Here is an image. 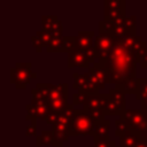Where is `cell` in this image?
<instances>
[{
  "label": "cell",
  "mask_w": 147,
  "mask_h": 147,
  "mask_svg": "<svg viewBox=\"0 0 147 147\" xmlns=\"http://www.w3.org/2000/svg\"><path fill=\"white\" fill-rule=\"evenodd\" d=\"M145 51V42L134 32L127 33L125 38L115 36V44L110 55L102 63H96V65L103 68L108 72L110 82L119 86L134 78L136 63L141 61Z\"/></svg>",
  "instance_id": "obj_1"
},
{
  "label": "cell",
  "mask_w": 147,
  "mask_h": 147,
  "mask_svg": "<svg viewBox=\"0 0 147 147\" xmlns=\"http://www.w3.org/2000/svg\"><path fill=\"white\" fill-rule=\"evenodd\" d=\"M75 77V88H78L80 92L84 93H96L99 90L105 87V84L107 82H110L108 72L99 67L94 65L93 69H90V71L86 75H74Z\"/></svg>",
  "instance_id": "obj_2"
},
{
  "label": "cell",
  "mask_w": 147,
  "mask_h": 147,
  "mask_svg": "<svg viewBox=\"0 0 147 147\" xmlns=\"http://www.w3.org/2000/svg\"><path fill=\"white\" fill-rule=\"evenodd\" d=\"M67 85H46L47 102L51 109V114L62 113L67 106Z\"/></svg>",
  "instance_id": "obj_3"
},
{
  "label": "cell",
  "mask_w": 147,
  "mask_h": 147,
  "mask_svg": "<svg viewBox=\"0 0 147 147\" xmlns=\"http://www.w3.org/2000/svg\"><path fill=\"white\" fill-rule=\"evenodd\" d=\"M96 122L90 117L84 110H75L71 123L69 126L70 136H78V134H87L94 132Z\"/></svg>",
  "instance_id": "obj_4"
},
{
  "label": "cell",
  "mask_w": 147,
  "mask_h": 147,
  "mask_svg": "<svg viewBox=\"0 0 147 147\" xmlns=\"http://www.w3.org/2000/svg\"><path fill=\"white\" fill-rule=\"evenodd\" d=\"M102 107L105 114H124V94L119 88H113L109 94H102Z\"/></svg>",
  "instance_id": "obj_5"
},
{
  "label": "cell",
  "mask_w": 147,
  "mask_h": 147,
  "mask_svg": "<svg viewBox=\"0 0 147 147\" xmlns=\"http://www.w3.org/2000/svg\"><path fill=\"white\" fill-rule=\"evenodd\" d=\"M122 121L125 123L129 130H132L136 133L139 132L140 137L147 136V117L144 114V111L137 113L127 110L122 115Z\"/></svg>",
  "instance_id": "obj_6"
},
{
  "label": "cell",
  "mask_w": 147,
  "mask_h": 147,
  "mask_svg": "<svg viewBox=\"0 0 147 147\" xmlns=\"http://www.w3.org/2000/svg\"><path fill=\"white\" fill-rule=\"evenodd\" d=\"M115 44V34L111 32H102L96 37L94 44V54L99 59L100 63L108 59ZM99 63V64H100Z\"/></svg>",
  "instance_id": "obj_7"
},
{
  "label": "cell",
  "mask_w": 147,
  "mask_h": 147,
  "mask_svg": "<svg viewBox=\"0 0 147 147\" xmlns=\"http://www.w3.org/2000/svg\"><path fill=\"white\" fill-rule=\"evenodd\" d=\"M10 80L18 88H24L26 84L30 83V79L34 77L31 71L30 63H17L15 68L10 70Z\"/></svg>",
  "instance_id": "obj_8"
},
{
  "label": "cell",
  "mask_w": 147,
  "mask_h": 147,
  "mask_svg": "<svg viewBox=\"0 0 147 147\" xmlns=\"http://www.w3.org/2000/svg\"><path fill=\"white\" fill-rule=\"evenodd\" d=\"M95 57L94 51H84L74 48L69 52V68L71 67H88Z\"/></svg>",
  "instance_id": "obj_9"
},
{
  "label": "cell",
  "mask_w": 147,
  "mask_h": 147,
  "mask_svg": "<svg viewBox=\"0 0 147 147\" xmlns=\"http://www.w3.org/2000/svg\"><path fill=\"white\" fill-rule=\"evenodd\" d=\"M124 1H106L105 2V20L115 21L124 16Z\"/></svg>",
  "instance_id": "obj_10"
},
{
  "label": "cell",
  "mask_w": 147,
  "mask_h": 147,
  "mask_svg": "<svg viewBox=\"0 0 147 147\" xmlns=\"http://www.w3.org/2000/svg\"><path fill=\"white\" fill-rule=\"evenodd\" d=\"M93 31L88 32H79L78 36L75 38V47L77 49H84V51H94V46L92 45V37Z\"/></svg>",
  "instance_id": "obj_11"
},
{
  "label": "cell",
  "mask_w": 147,
  "mask_h": 147,
  "mask_svg": "<svg viewBox=\"0 0 147 147\" xmlns=\"http://www.w3.org/2000/svg\"><path fill=\"white\" fill-rule=\"evenodd\" d=\"M108 125L109 123L107 121H100L96 122L95 127H94V137H95V141H103V140H108Z\"/></svg>",
  "instance_id": "obj_12"
},
{
  "label": "cell",
  "mask_w": 147,
  "mask_h": 147,
  "mask_svg": "<svg viewBox=\"0 0 147 147\" xmlns=\"http://www.w3.org/2000/svg\"><path fill=\"white\" fill-rule=\"evenodd\" d=\"M139 139L138 133L132 130H126L124 134H121V146L122 147H136Z\"/></svg>",
  "instance_id": "obj_13"
},
{
  "label": "cell",
  "mask_w": 147,
  "mask_h": 147,
  "mask_svg": "<svg viewBox=\"0 0 147 147\" xmlns=\"http://www.w3.org/2000/svg\"><path fill=\"white\" fill-rule=\"evenodd\" d=\"M118 88L125 93H136L138 91V79H136V78L129 79L124 84L119 85Z\"/></svg>",
  "instance_id": "obj_14"
},
{
  "label": "cell",
  "mask_w": 147,
  "mask_h": 147,
  "mask_svg": "<svg viewBox=\"0 0 147 147\" xmlns=\"http://www.w3.org/2000/svg\"><path fill=\"white\" fill-rule=\"evenodd\" d=\"M137 98L139 99L147 98V79H138Z\"/></svg>",
  "instance_id": "obj_15"
},
{
  "label": "cell",
  "mask_w": 147,
  "mask_h": 147,
  "mask_svg": "<svg viewBox=\"0 0 147 147\" xmlns=\"http://www.w3.org/2000/svg\"><path fill=\"white\" fill-rule=\"evenodd\" d=\"M38 145H42V144H52L53 142V140L55 141V138H54V134H53V132H46V131H44L42 132V134L38 138ZM56 142V141H55Z\"/></svg>",
  "instance_id": "obj_16"
},
{
  "label": "cell",
  "mask_w": 147,
  "mask_h": 147,
  "mask_svg": "<svg viewBox=\"0 0 147 147\" xmlns=\"http://www.w3.org/2000/svg\"><path fill=\"white\" fill-rule=\"evenodd\" d=\"M91 147H115V142L110 140H103V141H95L94 146Z\"/></svg>",
  "instance_id": "obj_17"
},
{
  "label": "cell",
  "mask_w": 147,
  "mask_h": 147,
  "mask_svg": "<svg viewBox=\"0 0 147 147\" xmlns=\"http://www.w3.org/2000/svg\"><path fill=\"white\" fill-rule=\"evenodd\" d=\"M140 67H141V68H147V48H146V51H145V53H144V55H142V57H141Z\"/></svg>",
  "instance_id": "obj_18"
},
{
  "label": "cell",
  "mask_w": 147,
  "mask_h": 147,
  "mask_svg": "<svg viewBox=\"0 0 147 147\" xmlns=\"http://www.w3.org/2000/svg\"><path fill=\"white\" fill-rule=\"evenodd\" d=\"M29 129V131H26V134H34V122H32L31 123V125L28 127Z\"/></svg>",
  "instance_id": "obj_19"
},
{
  "label": "cell",
  "mask_w": 147,
  "mask_h": 147,
  "mask_svg": "<svg viewBox=\"0 0 147 147\" xmlns=\"http://www.w3.org/2000/svg\"><path fill=\"white\" fill-rule=\"evenodd\" d=\"M141 108H142V110L147 109V98L141 99Z\"/></svg>",
  "instance_id": "obj_20"
},
{
  "label": "cell",
  "mask_w": 147,
  "mask_h": 147,
  "mask_svg": "<svg viewBox=\"0 0 147 147\" xmlns=\"http://www.w3.org/2000/svg\"><path fill=\"white\" fill-rule=\"evenodd\" d=\"M146 147H147V146H146Z\"/></svg>",
  "instance_id": "obj_21"
}]
</instances>
